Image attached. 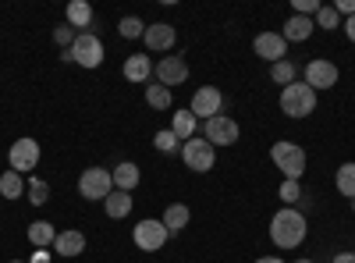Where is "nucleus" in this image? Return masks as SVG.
Masks as SVG:
<instances>
[{
    "mask_svg": "<svg viewBox=\"0 0 355 263\" xmlns=\"http://www.w3.org/2000/svg\"><path fill=\"white\" fill-rule=\"evenodd\" d=\"M164 228H167V235H178V231H185L189 221H192V210L185 207V203H171V207L164 210Z\"/></svg>",
    "mask_w": 355,
    "mask_h": 263,
    "instance_id": "6ab92c4d",
    "label": "nucleus"
},
{
    "mask_svg": "<svg viewBox=\"0 0 355 263\" xmlns=\"http://www.w3.org/2000/svg\"><path fill=\"white\" fill-rule=\"evenodd\" d=\"M295 263H313V260H295Z\"/></svg>",
    "mask_w": 355,
    "mask_h": 263,
    "instance_id": "58836bf2",
    "label": "nucleus"
},
{
    "mask_svg": "<svg viewBox=\"0 0 355 263\" xmlns=\"http://www.w3.org/2000/svg\"><path fill=\"white\" fill-rule=\"evenodd\" d=\"M252 50H256V57H263V61L277 65V61H284L288 43H284V36H281V33H259V36L252 40Z\"/></svg>",
    "mask_w": 355,
    "mask_h": 263,
    "instance_id": "ddd939ff",
    "label": "nucleus"
},
{
    "mask_svg": "<svg viewBox=\"0 0 355 263\" xmlns=\"http://www.w3.org/2000/svg\"><path fill=\"white\" fill-rule=\"evenodd\" d=\"M270 160L277 164V171L284 174V178L291 182H299L302 174H306V150L299 142H291V139H277L270 146Z\"/></svg>",
    "mask_w": 355,
    "mask_h": 263,
    "instance_id": "f03ea898",
    "label": "nucleus"
},
{
    "mask_svg": "<svg viewBox=\"0 0 355 263\" xmlns=\"http://www.w3.org/2000/svg\"><path fill=\"white\" fill-rule=\"evenodd\" d=\"M334 185H338V192H341V196L355 199V164H352V160L338 167V174H334Z\"/></svg>",
    "mask_w": 355,
    "mask_h": 263,
    "instance_id": "bb28decb",
    "label": "nucleus"
},
{
    "mask_svg": "<svg viewBox=\"0 0 355 263\" xmlns=\"http://www.w3.org/2000/svg\"><path fill=\"white\" fill-rule=\"evenodd\" d=\"M28 242H33V249H46L57 242V231L50 221H33L28 224Z\"/></svg>",
    "mask_w": 355,
    "mask_h": 263,
    "instance_id": "4be33fe9",
    "label": "nucleus"
},
{
    "mask_svg": "<svg viewBox=\"0 0 355 263\" xmlns=\"http://www.w3.org/2000/svg\"><path fill=\"white\" fill-rule=\"evenodd\" d=\"M313 18H302V15H291L288 22H284V43H306L309 36H313Z\"/></svg>",
    "mask_w": 355,
    "mask_h": 263,
    "instance_id": "a211bd4d",
    "label": "nucleus"
},
{
    "mask_svg": "<svg viewBox=\"0 0 355 263\" xmlns=\"http://www.w3.org/2000/svg\"><path fill=\"white\" fill-rule=\"evenodd\" d=\"M239 135H242L239 121L227 118V114H217V118L202 121V139L210 142V146H234V142H239Z\"/></svg>",
    "mask_w": 355,
    "mask_h": 263,
    "instance_id": "0eeeda50",
    "label": "nucleus"
},
{
    "mask_svg": "<svg viewBox=\"0 0 355 263\" xmlns=\"http://www.w3.org/2000/svg\"><path fill=\"white\" fill-rule=\"evenodd\" d=\"M174 40H178V33H174V25H167V22H153V25H146V36H142V43L150 46V50H157V53L171 50V46H174Z\"/></svg>",
    "mask_w": 355,
    "mask_h": 263,
    "instance_id": "4468645a",
    "label": "nucleus"
},
{
    "mask_svg": "<svg viewBox=\"0 0 355 263\" xmlns=\"http://www.w3.org/2000/svg\"><path fill=\"white\" fill-rule=\"evenodd\" d=\"M82 249H85V235H82V231H57V242H53V253L57 256H82Z\"/></svg>",
    "mask_w": 355,
    "mask_h": 263,
    "instance_id": "dca6fc26",
    "label": "nucleus"
},
{
    "mask_svg": "<svg viewBox=\"0 0 355 263\" xmlns=\"http://www.w3.org/2000/svg\"><path fill=\"white\" fill-rule=\"evenodd\" d=\"M334 11H338L341 18H352V15H355V0H338Z\"/></svg>",
    "mask_w": 355,
    "mask_h": 263,
    "instance_id": "72a5a7b5",
    "label": "nucleus"
},
{
    "mask_svg": "<svg viewBox=\"0 0 355 263\" xmlns=\"http://www.w3.org/2000/svg\"><path fill=\"white\" fill-rule=\"evenodd\" d=\"M71 61L82 68H100L103 65V40L96 33H78V40L71 43Z\"/></svg>",
    "mask_w": 355,
    "mask_h": 263,
    "instance_id": "6e6552de",
    "label": "nucleus"
},
{
    "mask_svg": "<svg viewBox=\"0 0 355 263\" xmlns=\"http://www.w3.org/2000/svg\"><path fill=\"white\" fill-rule=\"evenodd\" d=\"M331 263H355V253H338Z\"/></svg>",
    "mask_w": 355,
    "mask_h": 263,
    "instance_id": "e433bc0d",
    "label": "nucleus"
},
{
    "mask_svg": "<svg viewBox=\"0 0 355 263\" xmlns=\"http://www.w3.org/2000/svg\"><path fill=\"white\" fill-rule=\"evenodd\" d=\"M146 103H150L153 110H171V90H167V85H160V82H150V85H146Z\"/></svg>",
    "mask_w": 355,
    "mask_h": 263,
    "instance_id": "393cba45",
    "label": "nucleus"
},
{
    "mask_svg": "<svg viewBox=\"0 0 355 263\" xmlns=\"http://www.w3.org/2000/svg\"><path fill=\"white\" fill-rule=\"evenodd\" d=\"M25 196H28V203H33V207H43V203H50V182L28 178V182H25Z\"/></svg>",
    "mask_w": 355,
    "mask_h": 263,
    "instance_id": "cd10ccee",
    "label": "nucleus"
},
{
    "mask_svg": "<svg viewBox=\"0 0 355 263\" xmlns=\"http://www.w3.org/2000/svg\"><path fill=\"white\" fill-rule=\"evenodd\" d=\"M270 78H274V82L281 85V90H284V85L299 82V68H295V61H288V57H284V61L270 65Z\"/></svg>",
    "mask_w": 355,
    "mask_h": 263,
    "instance_id": "a878e982",
    "label": "nucleus"
},
{
    "mask_svg": "<svg viewBox=\"0 0 355 263\" xmlns=\"http://www.w3.org/2000/svg\"><path fill=\"white\" fill-rule=\"evenodd\" d=\"M132 207H135L132 192H121V189H114V192L103 199V210H107V217H114V221H125V217L132 214Z\"/></svg>",
    "mask_w": 355,
    "mask_h": 263,
    "instance_id": "f3484780",
    "label": "nucleus"
},
{
    "mask_svg": "<svg viewBox=\"0 0 355 263\" xmlns=\"http://www.w3.org/2000/svg\"><path fill=\"white\" fill-rule=\"evenodd\" d=\"M114 192V178L107 167H85L78 174V196L89 199V203H103L107 196Z\"/></svg>",
    "mask_w": 355,
    "mask_h": 263,
    "instance_id": "20e7f679",
    "label": "nucleus"
},
{
    "mask_svg": "<svg viewBox=\"0 0 355 263\" xmlns=\"http://www.w3.org/2000/svg\"><path fill=\"white\" fill-rule=\"evenodd\" d=\"M40 157H43L40 142L28 139V135H21L18 142H11V150H8V164H11V171H18V174L36 171V167H40Z\"/></svg>",
    "mask_w": 355,
    "mask_h": 263,
    "instance_id": "423d86ee",
    "label": "nucleus"
},
{
    "mask_svg": "<svg viewBox=\"0 0 355 263\" xmlns=\"http://www.w3.org/2000/svg\"><path fill=\"white\" fill-rule=\"evenodd\" d=\"M281 110L288 114V118H309V114L316 110V93L306 82H291V85L281 90Z\"/></svg>",
    "mask_w": 355,
    "mask_h": 263,
    "instance_id": "7ed1b4c3",
    "label": "nucleus"
},
{
    "mask_svg": "<svg viewBox=\"0 0 355 263\" xmlns=\"http://www.w3.org/2000/svg\"><path fill=\"white\" fill-rule=\"evenodd\" d=\"M121 75L135 85H150V75H153V65H150V53H128L125 57V68Z\"/></svg>",
    "mask_w": 355,
    "mask_h": 263,
    "instance_id": "2eb2a0df",
    "label": "nucleus"
},
{
    "mask_svg": "<svg viewBox=\"0 0 355 263\" xmlns=\"http://www.w3.org/2000/svg\"><path fill=\"white\" fill-rule=\"evenodd\" d=\"M110 178H114V189H121V192H132L135 185H139V164H132V160H121L114 171H110Z\"/></svg>",
    "mask_w": 355,
    "mask_h": 263,
    "instance_id": "aec40b11",
    "label": "nucleus"
},
{
    "mask_svg": "<svg viewBox=\"0 0 355 263\" xmlns=\"http://www.w3.org/2000/svg\"><path fill=\"white\" fill-rule=\"evenodd\" d=\"M352 210H355V199H352Z\"/></svg>",
    "mask_w": 355,
    "mask_h": 263,
    "instance_id": "a19ab883",
    "label": "nucleus"
},
{
    "mask_svg": "<svg viewBox=\"0 0 355 263\" xmlns=\"http://www.w3.org/2000/svg\"><path fill=\"white\" fill-rule=\"evenodd\" d=\"M277 196L284 199V207H299V199H302V185H299V182H291V178H284V182H281V189H277Z\"/></svg>",
    "mask_w": 355,
    "mask_h": 263,
    "instance_id": "c756f323",
    "label": "nucleus"
},
{
    "mask_svg": "<svg viewBox=\"0 0 355 263\" xmlns=\"http://www.w3.org/2000/svg\"><path fill=\"white\" fill-rule=\"evenodd\" d=\"M178 142H182V139H178L171 128H164V132H157V135H153V146H157L160 153H178Z\"/></svg>",
    "mask_w": 355,
    "mask_h": 263,
    "instance_id": "2f4dec72",
    "label": "nucleus"
},
{
    "mask_svg": "<svg viewBox=\"0 0 355 263\" xmlns=\"http://www.w3.org/2000/svg\"><path fill=\"white\" fill-rule=\"evenodd\" d=\"M8 263H25V260H8Z\"/></svg>",
    "mask_w": 355,
    "mask_h": 263,
    "instance_id": "ea45409f",
    "label": "nucleus"
},
{
    "mask_svg": "<svg viewBox=\"0 0 355 263\" xmlns=\"http://www.w3.org/2000/svg\"><path fill=\"white\" fill-rule=\"evenodd\" d=\"M28 263H50V253H46V249H33V256H28Z\"/></svg>",
    "mask_w": 355,
    "mask_h": 263,
    "instance_id": "f704fd0d",
    "label": "nucleus"
},
{
    "mask_svg": "<svg viewBox=\"0 0 355 263\" xmlns=\"http://www.w3.org/2000/svg\"><path fill=\"white\" fill-rule=\"evenodd\" d=\"M309 235V221L302 210L295 207H281L274 217H270V242L277 249H299Z\"/></svg>",
    "mask_w": 355,
    "mask_h": 263,
    "instance_id": "f257e3e1",
    "label": "nucleus"
},
{
    "mask_svg": "<svg viewBox=\"0 0 355 263\" xmlns=\"http://www.w3.org/2000/svg\"><path fill=\"white\" fill-rule=\"evenodd\" d=\"M153 75H157L160 85H167V90H171V85H182L189 78V61L182 53H178V57H160V61L153 65Z\"/></svg>",
    "mask_w": 355,
    "mask_h": 263,
    "instance_id": "f8f14e48",
    "label": "nucleus"
},
{
    "mask_svg": "<svg viewBox=\"0 0 355 263\" xmlns=\"http://www.w3.org/2000/svg\"><path fill=\"white\" fill-rule=\"evenodd\" d=\"M256 263H284V260H281V256H259Z\"/></svg>",
    "mask_w": 355,
    "mask_h": 263,
    "instance_id": "4c0bfd02",
    "label": "nucleus"
},
{
    "mask_svg": "<svg viewBox=\"0 0 355 263\" xmlns=\"http://www.w3.org/2000/svg\"><path fill=\"white\" fill-rule=\"evenodd\" d=\"M306 78V85H309V90L313 93H320V90H334V85H338V65H331V61H323V57H313V61L306 65V71H302Z\"/></svg>",
    "mask_w": 355,
    "mask_h": 263,
    "instance_id": "9b49d317",
    "label": "nucleus"
},
{
    "mask_svg": "<svg viewBox=\"0 0 355 263\" xmlns=\"http://www.w3.org/2000/svg\"><path fill=\"white\" fill-rule=\"evenodd\" d=\"M25 196V178L18 171H4L0 174V199H21Z\"/></svg>",
    "mask_w": 355,
    "mask_h": 263,
    "instance_id": "b1692460",
    "label": "nucleus"
},
{
    "mask_svg": "<svg viewBox=\"0 0 355 263\" xmlns=\"http://www.w3.org/2000/svg\"><path fill=\"white\" fill-rule=\"evenodd\" d=\"M132 239H135V246H139L142 253H157V249H164V246H167V239H171V235H167L164 221L146 217V221H139V224H135Z\"/></svg>",
    "mask_w": 355,
    "mask_h": 263,
    "instance_id": "1a4fd4ad",
    "label": "nucleus"
},
{
    "mask_svg": "<svg viewBox=\"0 0 355 263\" xmlns=\"http://www.w3.org/2000/svg\"><path fill=\"white\" fill-rule=\"evenodd\" d=\"M313 25H320V28H341V15L334 11V4L331 8H320L316 18H313Z\"/></svg>",
    "mask_w": 355,
    "mask_h": 263,
    "instance_id": "473e14b6",
    "label": "nucleus"
},
{
    "mask_svg": "<svg viewBox=\"0 0 355 263\" xmlns=\"http://www.w3.org/2000/svg\"><path fill=\"white\" fill-rule=\"evenodd\" d=\"M196 125H199V121H196V114H192L189 107H185V110H178L174 118H171V132L182 139V142H189V139L196 135Z\"/></svg>",
    "mask_w": 355,
    "mask_h": 263,
    "instance_id": "5701e85b",
    "label": "nucleus"
},
{
    "mask_svg": "<svg viewBox=\"0 0 355 263\" xmlns=\"http://www.w3.org/2000/svg\"><path fill=\"white\" fill-rule=\"evenodd\" d=\"M182 160H185L189 171L206 174V171H214V164H217V146H210L202 135H192L189 142H182Z\"/></svg>",
    "mask_w": 355,
    "mask_h": 263,
    "instance_id": "39448f33",
    "label": "nucleus"
},
{
    "mask_svg": "<svg viewBox=\"0 0 355 263\" xmlns=\"http://www.w3.org/2000/svg\"><path fill=\"white\" fill-rule=\"evenodd\" d=\"M75 40H78V33H75V28H71L68 22H61V25L53 28V43L61 46V50H71V43H75Z\"/></svg>",
    "mask_w": 355,
    "mask_h": 263,
    "instance_id": "7c9ffc66",
    "label": "nucleus"
},
{
    "mask_svg": "<svg viewBox=\"0 0 355 263\" xmlns=\"http://www.w3.org/2000/svg\"><path fill=\"white\" fill-rule=\"evenodd\" d=\"M341 28H345V36L355 43V15H352V18H345V25H341Z\"/></svg>",
    "mask_w": 355,
    "mask_h": 263,
    "instance_id": "c9c22d12",
    "label": "nucleus"
},
{
    "mask_svg": "<svg viewBox=\"0 0 355 263\" xmlns=\"http://www.w3.org/2000/svg\"><path fill=\"white\" fill-rule=\"evenodd\" d=\"M64 22L75 28V33H85V28L93 25V8H89L85 0H71L68 11H64Z\"/></svg>",
    "mask_w": 355,
    "mask_h": 263,
    "instance_id": "412c9836",
    "label": "nucleus"
},
{
    "mask_svg": "<svg viewBox=\"0 0 355 263\" xmlns=\"http://www.w3.org/2000/svg\"><path fill=\"white\" fill-rule=\"evenodd\" d=\"M117 33H121L125 40H142V36H146V25H142V18L128 15V18H121V25H117Z\"/></svg>",
    "mask_w": 355,
    "mask_h": 263,
    "instance_id": "c85d7f7f",
    "label": "nucleus"
},
{
    "mask_svg": "<svg viewBox=\"0 0 355 263\" xmlns=\"http://www.w3.org/2000/svg\"><path fill=\"white\" fill-rule=\"evenodd\" d=\"M220 107H224V93L217 90V85H202V90H196V93H192V103H189V110L196 114V121L217 118Z\"/></svg>",
    "mask_w": 355,
    "mask_h": 263,
    "instance_id": "9d476101",
    "label": "nucleus"
}]
</instances>
